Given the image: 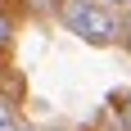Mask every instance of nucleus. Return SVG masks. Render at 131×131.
<instances>
[{
    "label": "nucleus",
    "mask_w": 131,
    "mask_h": 131,
    "mask_svg": "<svg viewBox=\"0 0 131 131\" xmlns=\"http://www.w3.org/2000/svg\"><path fill=\"white\" fill-rule=\"evenodd\" d=\"M18 131H23V127H18Z\"/></svg>",
    "instance_id": "nucleus-7"
},
{
    "label": "nucleus",
    "mask_w": 131,
    "mask_h": 131,
    "mask_svg": "<svg viewBox=\"0 0 131 131\" xmlns=\"http://www.w3.org/2000/svg\"><path fill=\"white\" fill-rule=\"evenodd\" d=\"M118 36L127 41V50H131V18H122V23H118Z\"/></svg>",
    "instance_id": "nucleus-4"
},
{
    "label": "nucleus",
    "mask_w": 131,
    "mask_h": 131,
    "mask_svg": "<svg viewBox=\"0 0 131 131\" xmlns=\"http://www.w3.org/2000/svg\"><path fill=\"white\" fill-rule=\"evenodd\" d=\"M127 122H131V100H127Z\"/></svg>",
    "instance_id": "nucleus-5"
},
{
    "label": "nucleus",
    "mask_w": 131,
    "mask_h": 131,
    "mask_svg": "<svg viewBox=\"0 0 131 131\" xmlns=\"http://www.w3.org/2000/svg\"><path fill=\"white\" fill-rule=\"evenodd\" d=\"M118 5H127V9H131V0H118Z\"/></svg>",
    "instance_id": "nucleus-6"
},
{
    "label": "nucleus",
    "mask_w": 131,
    "mask_h": 131,
    "mask_svg": "<svg viewBox=\"0 0 131 131\" xmlns=\"http://www.w3.org/2000/svg\"><path fill=\"white\" fill-rule=\"evenodd\" d=\"M59 23L72 36H81L86 45H113L118 41V18L95 0H59Z\"/></svg>",
    "instance_id": "nucleus-1"
},
{
    "label": "nucleus",
    "mask_w": 131,
    "mask_h": 131,
    "mask_svg": "<svg viewBox=\"0 0 131 131\" xmlns=\"http://www.w3.org/2000/svg\"><path fill=\"white\" fill-rule=\"evenodd\" d=\"M0 131H18V118H14V104L0 100Z\"/></svg>",
    "instance_id": "nucleus-2"
},
{
    "label": "nucleus",
    "mask_w": 131,
    "mask_h": 131,
    "mask_svg": "<svg viewBox=\"0 0 131 131\" xmlns=\"http://www.w3.org/2000/svg\"><path fill=\"white\" fill-rule=\"evenodd\" d=\"M9 41H14V23H9V14H0V50H5Z\"/></svg>",
    "instance_id": "nucleus-3"
}]
</instances>
